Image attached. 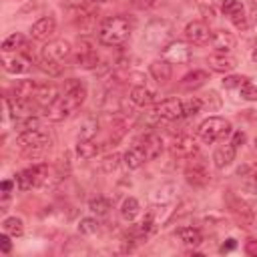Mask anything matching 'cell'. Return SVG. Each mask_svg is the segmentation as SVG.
Wrapping results in <instances>:
<instances>
[{
  "label": "cell",
  "mask_w": 257,
  "mask_h": 257,
  "mask_svg": "<svg viewBox=\"0 0 257 257\" xmlns=\"http://www.w3.org/2000/svg\"><path fill=\"white\" fill-rule=\"evenodd\" d=\"M131 20L126 16H110L98 28V42L104 46H118L131 34Z\"/></svg>",
  "instance_id": "6da1fadb"
},
{
  "label": "cell",
  "mask_w": 257,
  "mask_h": 257,
  "mask_svg": "<svg viewBox=\"0 0 257 257\" xmlns=\"http://www.w3.org/2000/svg\"><path fill=\"white\" fill-rule=\"evenodd\" d=\"M143 42L151 48H165L173 42V24L167 20H155L145 28Z\"/></svg>",
  "instance_id": "7a4b0ae2"
},
{
  "label": "cell",
  "mask_w": 257,
  "mask_h": 257,
  "mask_svg": "<svg viewBox=\"0 0 257 257\" xmlns=\"http://www.w3.org/2000/svg\"><path fill=\"white\" fill-rule=\"evenodd\" d=\"M231 133V122L223 116H209L199 124V137L205 145H211Z\"/></svg>",
  "instance_id": "3957f363"
},
{
  "label": "cell",
  "mask_w": 257,
  "mask_h": 257,
  "mask_svg": "<svg viewBox=\"0 0 257 257\" xmlns=\"http://www.w3.org/2000/svg\"><path fill=\"white\" fill-rule=\"evenodd\" d=\"M72 52V44L64 38H56V40H48L42 50H40V58L44 60H52V62H64Z\"/></svg>",
  "instance_id": "277c9868"
},
{
  "label": "cell",
  "mask_w": 257,
  "mask_h": 257,
  "mask_svg": "<svg viewBox=\"0 0 257 257\" xmlns=\"http://www.w3.org/2000/svg\"><path fill=\"white\" fill-rule=\"evenodd\" d=\"M50 143V137L46 131L42 128H34V131H24L16 137V145L24 151H40Z\"/></svg>",
  "instance_id": "5b68a950"
},
{
  "label": "cell",
  "mask_w": 257,
  "mask_h": 257,
  "mask_svg": "<svg viewBox=\"0 0 257 257\" xmlns=\"http://www.w3.org/2000/svg\"><path fill=\"white\" fill-rule=\"evenodd\" d=\"M74 62H76V66H80L84 70H92L98 66V54H96L92 40H88V38L78 40V52L74 56Z\"/></svg>",
  "instance_id": "8992f818"
},
{
  "label": "cell",
  "mask_w": 257,
  "mask_h": 257,
  "mask_svg": "<svg viewBox=\"0 0 257 257\" xmlns=\"http://www.w3.org/2000/svg\"><path fill=\"white\" fill-rule=\"evenodd\" d=\"M185 179L193 187H205L209 183V171L201 157H195V159L191 157V163L185 169Z\"/></svg>",
  "instance_id": "52a82bcc"
},
{
  "label": "cell",
  "mask_w": 257,
  "mask_h": 257,
  "mask_svg": "<svg viewBox=\"0 0 257 257\" xmlns=\"http://www.w3.org/2000/svg\"><path fill=\"white\" fill-rule=\"evenodd\" d=\"M155 112L163 120H179L185 116V102L179 98H165V100L157 102Z\"/></svg>",
  "instance_id": "ba28073f"
},
{
  "label": "cell",
  "mask_w": 257,
  "mask_h": 257,
  "mask_svg": "<svg viewBox=\"0 0 257 257\" xmlns=\"http://www.w3.org/2000/svg\"><path fill=\"white\" fill-rule=\"evenodd\" d=\"M185 38L189 44H207L211 40V32H209V26L201 20H191L187 26H185Z\"/></svg>",
  "instance_id": "9c48e42d"
},
{
  "label": "cell",
  "mask_w": 257,
  "mask_h": 257,
  "mask_svg": "<svg viewBox=\"0 0 257 257\" xmlns=\"http://www.w3.org/2000/svg\"><path fill=\"white\" fill-rule=\"evenodd\" d=\"M163 58L169 60L171 64H185L191 58V48L185 42L173 40L163 48Z\"/></svg>",
  "instance_id": "30bf717a"
},
{
  "label": "cell",
  "mask_w": 257,
  "mask_h": 257,
  "mask_svg": "<svg viewBox=\"0 0 257 257\" xmlns=\"http://www.w3.org/2000/svg\"><path fill=\"white\" fill-rule=\"evenodd\" d=\"M76 108L60 94V98L58 100H54L52 104H48L46 108H44V116L48 118V120H54V122H60V120H64L66 116H70L72 112H74Z\"/></svg>",
  "instance_id": "8fae6325"
},
{
  "label": "cell",
  "mask_w": 257,
  "mask_h": 257,
  "mask_svg": "<svg viewBox=\"0 0 257 257\" xmlns=\"http://www.w3.org/2000/svg\"><path fill=\"white\" fill-rule=\"evenodd\" d=\"M231 211H233V215H235L239 227L249 229V227L257 225V223H255V217H253V209H251L249 203H245V201H241V199H231Z\"/></svg>",
  "instance_id": "7c38bea8"
},
{
  "label": "cell",
  "mask_w": 257,
  "mask_h": 257,
  "mask_svg": "<svg viewBox=\"0 0 257 257\" xmlns=\"http://www.w3.org/2000/svg\"><path fill=\"white\" fill-rule=\"evenodd\" d=\"M54 32H56V20H54V16H42L30 28V36L34 40H48Z\"/></svg>",
  "instance_id": "4fadbf2b"
},
{
  "label": "cell",
  "mask_w": 257,
  "mask_h": 257,
  "mask_svg": "<svg viewBox=\"0 0 257 257\" xmlns=\"http://www.w3.org/2000/svg\"><path fill=\"white\" fill-rule=\"evenodd\" d=\"M58 98H60V92H58V88H56L54 84H50V82L38 84V88H36V92H34V96H32V100H34L40 108H46L48 104H52V102L58 100Z\"/></svg>",
  "instance_id": "5bb4252c"
},
{
  "label": "cell",
  "mask_w": 257,
  "mask_h": 257,
  "mask_svg": "<svg viewBox=\"0 0 257 257\" xmlns=\"http://www.w3.org/2000/svg\"><path fill=\"white\" fill-rule=\"evenodd\" d=\"M171 153L175 157H179V159H187V157L197 155V145H195V141L189 135H179L171 143Z\"/></svg>",
  "instance_id": "9a60e30c"
},
{
  "label": "cell",
  "mask_w": 257,
  "mask_h": 257,
  "mask_svg": "<svg viewBox=\"0 0 257 257\" xmlns=\"http://www.w3.org/2000/svg\"><path fill=\"white\" fill-rule=\"evenodd\" d=\"M211 44H213V48H215L217 52L229 54V52L235 48L237 38H235L229 30H215V32L211 34Z\"/></svg>",
  "instance_id": "2e32d148"
},
{
  "label": "cell",
  "mask_w": 257,
  "mask_h": 257,
  "mask_svg": "<svg viewBox=\"0 0 257 257\" xmlns=\"http://www.w3.org/2000/svg\"><path fill=\"white\" fill-rule=\"evenodd\" d=\"M28 62H30V56H24V54H12L10 56V52H2V66L10 74L24 72L28 68Z\"/></svg>",
  "instance_id": "e0dca14e"
},
{
  "label": "cell",
  "mask_w": 257,
  "mask_h": 257,
  "mask_svg": "<svg viewBox=\"0 0 257 257\" xmlns=\"http://www.w3.org/2000/svg\"><path fill=\"white\" fill-rule=\"evenodd\" d=\"M149 72H151L153 80L159 82V84H167V82L171 80V76H173L171 62L165 60V58H157V60H153V62L149 64Z\"/></svg>",
  "instance_id": "ac0fdd59"
},
{
  "label": "cell",
  "mask_w": 257,
  "mask_h": 257,
  "mask_svg": "<svg viewBox=\"0 0 257 257\" xmlns=\"http://www.w3.org/2000/svg\"><path fill=\"white\" fill-rule=\"evenodd\" d=\"M235 149H237V147H235L233 143H227V145L217 147L215 153H213V165H215L217 169L229 167V165L235 161Z\"/></svg>",
  "instance_id": "d6986e66"
},
{
  "label": "cell",
  "mask_w": 257,
  "mask_h": 257,
  "mask_svg": "<svg viewBox=\"0 0 257 257\" xmlns=\"http://www.w3.org/2000/svg\"><path fill=\"white\" fill-rule=\"evenodd\" d=\"M207 62H209V68L215 70V72H229V70H233L237 66V60L233 56H229V54H223V52L211 54L207 58Z\"/></svg>",
  "instance_id": "ffe728a7"
},
{
  "label": "cell",
  "mask_w": 257,
  "mask_h": 257,
  "mask_svg": "<svg viewBox=\"0 0 257 257\" xmlns=\"http://www.w3.org/2000/svg\"><path fill=\"white\" fill-rule=\"evenodd\" d=\"M157 98H159L157 92L151 90V88H147L145 84H137V86L131 88V100H133V104H137V106H147V104L155 102Z\"/></svg>",
  "instance_id": "44dd1931"
},
{
  "label": "cell",
  "mask_w": 257,
  "mask_h": 257,
  "mask_svg": "<svg viewBox=\"0 0 257 257\" xmlns=\"http://www.w3.org/2000/svg\"><path fill=\"white\" fill-rule=\"evenodd\" d=\"M36 88H38V82H34V80H28V78L16 80L12 86V96H14V100H30L34 96Z\"/></svg>",
  "instance_id": "7402d4cb"
},
{
  "label": "cell",
  "mask_w": 257,
  "mask_h": 257,
  "mask_svg": "<svg viewBox=\"0 0 257 257\" xmlns=\"http://www.w3.org/2000/svg\"><path fill=\"white\" fill-rule=\"evenodd\" d=\"M177 195V185L173 183H165L161 187H157L153 193H151V201L155 205H169Z\"/></svg>",
  "instance_id": "603a6c76"
},
{
  "label": "cell",
  "mask_w": 257,
  "mask_h": 257,
  "mask_svg": "<svg viewBox=\"0 0 257 257\" xmlns=\"http://www.w3.org/2000/svg\"><path fill=\"white\" fill-rule=\"evenodd\" d=\"M124 165L128 167V169H139V167H143L147 161H149V157H147V153H145V149L141 147V145H133L126 153H124Z\"/></svg>",
  "instance_id": "cb8c5ba5"
},
{
  "label": "cell",
  "mask_w": 257,
  "mask_h": 257,
  "mask_svg": "<svg viewBox=\"0 0 257 257\" xmlns=\"http://www.w3.org/2000/svg\"><path fill=\"white\" fill-rule=\"evenodd\" d=\"M141 147L145 149L149 159H157L161 155V151H163V141H161V137L157 133H147L143 137V145Z\"/></svg>",
  "instance_id": "d4e9b609"
},
{
  "label": "cell",
  "mask_w": 257,
  "mask_h": 257,
  "mask_svg": "<svg viewBox=\"0 0 257 257\" xmlns=\"http://www.w3.org/2000/svg\"><path fill=\"white\" fill-rule=\"evenodd\" d=\"M175 237H177L181 243L189 245V247H197V245H201V241H203L201 231L195 229V227H181V229L175 231Z\"/></svg>",
  "instance_id": "484cf974"
},
{
  "label": "cell",
  "mask_w": 257,
  "mask_h": 257,
  "mask_svg": "<svg viewBox=\"0 0 257 257\" xmlns=\"http://www.w3.org/2000/svg\"><path fill=\"white\" fill-rule=\"evenodd\" d=\"M20 50L28 54V42H26V38H24L20 32L10 34V36L2 42V52H20Z\"/></svg>",
  "instance_id": "4316f807"
},
{
  "label": "cell",
  "mask_w": 257,
  "mask_h": 257,
  "mask_svg": "<svg viewBox=\"0 0 257 257\" xmlns=\"http://www.w3.org/2000/svg\"><path fill=\"white\" fill-rule=\"evenodd\" d=\"M207 80H209V74H207L205 70H193V72H187V74L181 78V86L187 88V90H193V88L203 86Z\"/></svg>",
  "instance_id": "83f0119b"
},
{
  "label": "cell",
  "mask_w": 257,
  "mask_h": 257,
  "mask_svg": "<svg viewBox=\"0 0 257 257\" xmlns=\"http://www.w3.org/2000/svg\"><path fill=\"white\" fill-rule=\"evenodd\" d=\"M98 145L92 141V139H78V143H76V155L80 157V159H92V157H96V153H98Z\"/></svg>",
  "instance_id": "f1b7e54d"
},
{
  "label": "cell",
  "mask_w": 257,
  "mask_h": 257,
  "mask_svg": "<svg viewBox=\"0 0 257 257\" xmlns=\"http://www.w3.org/2000/svg\"><path fill=\"white\" fill-rule=\"evenodd\" d=\"M141 213V205H139V201L135 199V197H126L124 201H122V205H120V217L124 219V221H135L137 219V215Z\"/></svg>",
  "instance_id": "f546056e"
},
{
  "label": "cell",
  "mask_w": 257,
  "mask_h": 257,
  "mask_svg": "<svg viewBox=\"0 0 257 257\" xmlns=\"http://www.w3.org/2000/svg\"><path fill=\"white\" fill-rule=\"evenodd\" d=\"M16 185H18L20 191H28V189L36 187V173H34V169L28 167V169L20 171V173L16 175Z\"/></svg>",
  "instance_id": "4dcf8cb0"
},
{
  "label": "cell",
  "mask_w": 257,
  "mask_h": 257,
  "mask_svg": "<svg viewBox=\"0 0 257 257\" xmlns=\"http://www.w3.org/2000/svg\"><path fill=\"white\" fill-rule=\"evenodd\" d=\"M2 227H4V233L12 235V237H20L24 233V223L18 217H6L4 223H2Z\"/></svg>",
  "instance_id": "1f68e13d"
},
{
  "label": "cell",
  "mask_w": 257,
  "mask_h": 257,
  "mask_svg": "<svg viewBox=\"0 0 257 257\" xmlns=\"http://www.w3.org/2000/svg\"><path fill=\"white\" fill-rule=\"evenodd\" d=\"M108 209H110V201L106 197H96V199H90V203H88V211L94 213V215H98V217L100 215H106Z\"/></svg>",
  "instance_id": "d6a6232c"
},
{
  "label": "cell",
  "mask_w": 257,
  "mask_h": 257,
  "mask_svg": "<svg viewBox=\"0 0 257 257\" xmlns=\"http://www.w3.org/2000/svg\"><path fill=\"white\" fill-rule=\"evenodd\" d=\"M98 231V221L94 217H84L78 221V233L80 235H94Z\"/></svg>",
  "instance_id": "836d02e7"
},
{
  "label": "cell",
  "mask_w": 257,
  "mask_h": 257,
  "mask_svg": "<svg viewBox=\"0 0 257 257\" xmlns=\"http://www.w3.org/2000/svg\"><path fill=\"white\" fill-rule=\"evenodd\" d=\"M16 126H18L20 133H24V131H34V128H40V120H38V116L30 114V116L16 118Z\"/></svg>",
  "instance_id": "e575fe53"
},
{
  "label": "cell",
  "mask_w": 257,
  "mask_h": 257,
  "mask_svg": "<svg viewBox=\"0 0 257 257\" xmlns=\"http://www.w3.org/2000/svg\"><path fill=\"white\" fill-rule=\"evenodd\" d=\"M201 102H203V108H207L209 112H213V110H217L221 106V98L217 96L215 90H209L207 94H203L201 96Z\"/></svg>",
  "instance_id": "d590c367"
},
{
  "label": "cell",
  "mask_w": 257,
  "mask_h": 257,
  "mask_svg": "<svg viewBox=\"0 0 257 257\" xmlns=\"http://www.w3.org/2000/svg\"><path fill=\"white\" fill-rule=\"evenodd\" d=\"M239 92H241V98H245V100H257V86H255L249 78H245V80L241 82Z\"/></svg>",
  "instance_id": "8d00e7d4"
},
{
  "label": "cell",
  "mask_w": 257,
  "mask_h": 257,
  "mask_svg": "<svg viewBox=\"0 0 257 257\" xmlns=\"http://www.w3.org/2000/svg\"><path fill=\"white\" fill-rule=\"evenodd\" d=\"M118 165H120V155H118V153L106 155V157L100 161V167H102V171H104V173H112V171H116V169H118Z\"/></svg>",
  "instance_id": "74e56055"
},
{
  "label": "cell",
  "mask_w": 257,
  "mask_h": 257,
  "mask_svg": "<svg viewBox=\"0 0 257 257\" xmlns=\"http://www.w3.org/2000/svg\"><path fill=\"white\" fill-rule=\"evenodd\" d=\"M203 110V102H201V96H193L185 102V116H195Z\"/></svg>",
  "instance_id": "f35d334b"
},
{
  "label": "cell",
  "mask_w": 257,
  "mask_h": 257,
  "mask_svg": "<svg viewBox=\"0 0 257 257\" xmlns=\"http://www.w3.org/2000/svg\"><path fill=\"white\" fill-rule=\"evenodd\" d=\"M96 128H98L96 118H86V122H84V124H82V128H80L78 139H92V137L96 135Z\"/></svg>",
  "instance_id": "ab89813d"
},
{
  "label": "cell",
  "mask_w": 257,
  "mask_h": 257,
  "mask_svg": "<svg viewBox=\"0 0 257 257\" xmlns=\"http://www.w3.org/2000/svg\"><path fill=\"white\" fill-rule=\"evenodd\" d=\"M221 10H223L225 16L231 18L233 14H237V12L243 10V4H241L239 0H223V2H221Z\"/></svg>",
  "instance_id": "60d3db41"
},
{
  "label": "cell",
  "mask_w": 257,
  "mask_h": 257,
  "mask_svg": "<svg viewBox=\"0 0 257 257\" xmlns=\"http://www.w3.org/2000/svg\"><path fill=\"white\" fill-rule=\"evenodd\" d=\"M62 62H52V60H44V58H40V68L44 70V72H48V74H52V76H56V74H60L62 72Z\"/></svg>",
  "instance_id": "b9f144b4"
},
{
  "label": "cell",
  "mask_w": 257,
  "mask_h": 257,
  "mask_svg": "<svg viewBox=\"0 0 257 257\" xmlns=\"http://www.w3.org/2000/svg\"><path fill=\"white\" fill-rule=\"evenodd\" d=\"M231 22L239 28V30H245L247 26H249V22H247V14H245V10H241V12H237V14H233L231 16Z\"/></svg>",
  "instance_id": "7bdbcfd3"
},
{
  "label": "cell",
  "mask_w": 257,
  "mask_h": 257,
  "mask_svg": "<svg viewBox=\"0 0 257 257\" xmlns=\"http://www.w3.org/2000/svg\"><path fill=\"white\" fill-rule=\"evenodd\" d=\"M243 80H245V78H241V76H237V74H229V76H225V78L221 80V84H223V88H235V86H241Z\"/></svg>",
  "instance_id": "ee69618b"
},
{
  "label": "cell",
  "mask_w": 257,
  "mask_h": 257,
  "mask_svg": "<svg viewBox=\"0 0 257 257\" xmlns=\"http://www.w3.org/2000/svg\"><path fill=\"white\" fill-rule=\"evenodd\" d=\"M243 179H245V183H243L245 191L257 197V179H253V177H243Z\"/></svg>",
  "instance_id": "f6af8a7d"
},
{
  "label": "cell",
  "mask_w": 257,
  "mask_h": 257,
  "mask_svg": "<svg viewBox=\"0 0 257 257\" xmlns=\"http://www.w3.org/2000/svg\"><path fill=\"white\" fill-rule=\"evenodd\" d=\"M10 237H12V235H10ZM10 237H8V233L0 235V251H2V253H10V249H12V241H10Z\"/></svg>",
  "instance_id": "bcb514c9"
},
{
  "label": "cell",
  "mask_w": 257,
  "mask_h": 257,
  "mask_svg": "<svg viewBox=\"0 0 257 257\" xmlns=\"http://www.w3.org/2000/svg\"><path fill=\"white\" fill-rule=\"evenodd\" d=\"M245 253L251 257H257V239H247L245 241Z\"/></svg>",
  "instance_id": "7dc6e473"
},
{
  "label": "cell",
  "mask_w": 257,
  "mask_h": 257,
  "mask_svg": "<svg viewBox=\"0 0 257 257\" xmlns=\"http://www.w3.org/2000/svg\"><path fill=\"white\" fill-rule=\"evenodd\" d=\"M235 247H237V239L229 237V239H227V241L221 245V249H219V251H221V253H229V251H233Z\"/></svg>",
  "instance_id": "c3c4849f"
},
{
  "label": "cell",
  "mask_w": 257,
  "mask_h": 257,
  "mask_svg": "<svg viewBox=\"0 0 257 257\" xmlns=\"http://www.w3.org/2000/svg\"><path fill=\"white\" fill-rule=\"evenodd\" d=\"M243 143H245V133L237 131V133L233 135V145H235V147H239V145H243Z\"/></svg>",
  "instance_id": "681fc988"
},
{
  "label": "cell",
  "mask_w": 257,
  "mask_h": 257,
  "mask_svg": "<svg viewBox=\"0 0 257 257\" xmlns=\"http://www.w3.org/2000/svg\"><path fill=\"white\" fill-rule=\"evenodd\" d=\"M135 6H139V8H151L153 4H155V0H131Z\"/></svg>",
  "instance_id": "f907efd6"
},
{
  "label": "cell",
  "mask_w": 257,
  "mask_h": 257,
  "mask_svg": "<svg viewBox=\"0 0 257 257\" xmlns=\"http://www.w3.org/2000/svg\"><path fill=\"white\" fill-rule=\"evenodd\" d=\"M0 189H2V193H10L12 191V181H2Z\"/></svg>",
  "instance_id": "816d5d0a"
},
{
  "label": "cell",
  "mask_w": 257,
  "mask_h": 257,
  "mask_svg": "<svg viewBox=\"0 0 257 257\" xmlns=\"http://www.w3.org/2000/svg\"><path fill=\"white\" fill-rule=\"evenodd\" d=\"M251 16L257 18V0H251Z\"/></svg>",
  "instance_id": "f5cc1de1"
},
{
  "label": "cell",
  "mask_w": 257,
  "mask_h": 257,
  "mask_svg": "<svg viewBox=\"0 0 257 257\" xmlns=\"http://www.w3.org/2000/svg\"><path fill=\"white\" fill-rule=\"evenodd\" d=\"M251 209H253V217H255V223H257V203H251Z\"/></svg>",
  "instance_id": "db71d44e"
},
{
  "label": "cell",
  "mask_w": 257,
  "mask_h": 257,
  "mask_svg": "<svg viewBox=\"0 0 257 257\" xmlns=\"http://www.w3.org/2000/svg\"><path fill=\"white\" fill-rule=\"evenodd\" d=\"M251 60H253V62H257V46H255V48H253V52H251Z\"/></svg>",
  "instance_id": "11a10c76"
},
{
  "label": "cell",
  "mask_w": 257,
  "mask_h": 257,
  "mask_svg": "<svg viewBox=\"0 0 257 257\" xmlns=\"http://www.w3.org/2000/svg\"><path fill=\"white\" fill-rule=\"evenodd\" d=\"M92 2H108V0H92Z\"/></svg>",
  "instance_id": "9f6ffc18"
}]
</instances>
